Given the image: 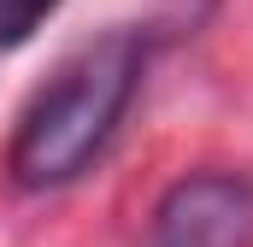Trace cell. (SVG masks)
<instances>
[{
  "instance_id": "cell-1",
  "label": "cell",
  "mask_w": 253,
  "mask_h": 247,
  "mask_svg": "<svg viewBox=\"0 0 253 247\" xmlns=\"http://www.w3.org/2000/svg\"><path fill=\"white\" fill-rule=\"evenodd\" d=\"M141 65H147V41L135 30H112L94 47H83L59 71V82L42 88L30 100V112L18 118L12 177L24 188H59L83 177L100 159V147L112 141L118 118L129 112Z\"/></svg>"
},
{
  "instance_id": "cell-2",
  "label": "cell",
  "mask_w": 253,
  "mask_h": 247,
  "mask_svg": "<svg viewBox=\"0 0 253 247\" xmlns=\"http://www.w3.org/2000/svg\"><path fill=\"white\" fill-rule=\"evenodd\" d=\"M147 247H253V177L194 171L153 206Z\"/></svg>"
},
{
  "instance_id": "cell-3",
  "label": "cell",
  "mask_w": 253,
  "mask_h": 247,
  "mask_svg": "<svg viewBox=\"0 0 253 247\" xmlns=\"http://www.w3.org/2000/svg\"><path fill=\"white\" fill-rule=\"evenodd\" d=\"M53 6H59V0H0V53H6V47H24Z\"/></svg>"
}]
</instances>
